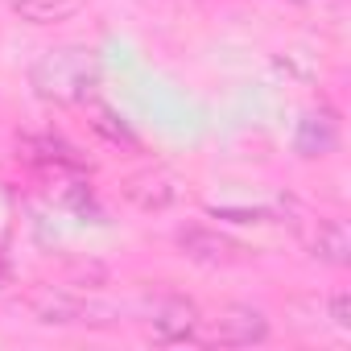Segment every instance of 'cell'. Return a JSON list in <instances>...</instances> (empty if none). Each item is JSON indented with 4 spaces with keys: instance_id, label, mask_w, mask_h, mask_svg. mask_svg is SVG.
<instances>
[{
    "instance_id": "obj_1",
    "label": "cell",
    "mask_w": 351,
    "mask_h": 351,
    "mask_svg": "<svg viewBox=\"0 0 351 351\" xmlns=\"http://www.w3.org/2000/svg\"><path fill=\"white\" fill-rule=\"evenodd\" d=\"M95 79H99L95 54L83 50V46L46 50V54L29 66V87H34L42 99H54V104H83V99L91 95Z\"/></svg>"
},
{
    "instance_id": "obj_2",
    "label": "cell",
    "mask_w": 351,
    "mask_h": 351,
    "mask_svg": "<svg viewBox=\"0 0 351 351\" xmlns=\"http://www.w3.org/2000/svg\"><path fill=\"white\" fill-rule=\"evenodd\" d=\"M25 306L42 326H112L116 322V306L83 298L75 289H38L29 293Z\"/></svg>"
},
{
    "instance_id": "obj_3",
    "label": "cell",
    "mask_w": 351,
    "mask_h": 351,
    "mask_svg": "<svg viewBox=\"0 0 351 351\" xmlns=\"http://www.w3.org/2000/svg\"><path fill=\"white\" fill-rule=\"evenodd\" d=\"M199 326H203V314L191 298L182 293H165L153 302L149 310V339L161 343V347H182V343H195L199 339Z\"/></svg>"
},
{
    "instance_id": "obj_4",
    "label": "cell",
    "mask_w": 351,
    "mask_h": 351,
    "mask_svg": "<svg viewBox=\"0 0 351 351\" xmlns=\"http://www.w3.org/2000/svg\"><path fill=\"white\" fill-rule=\"evenodd\" d=\"M173 244L182 248V256H191V261H199V265H211V269L240 265V261L248 256L244 244H236L232 236H223L219 228H207V223L178 228V232H173Z\"/></svg>"
},
{
    "instance_id": "obj_5",
    "label": "cell",
    "mask_w": 351,
    "mask_h": 351,
    "mask_svg": "<svg viewBox=\"0 0 351 351\" xmlns=\"http://www.w3.org/2000/svg\"><path fill=\"white\" fill-rule=\"evenodd\" d=\"M120 195L136 207V211H145V215H161V211H169L173 203L182 199V186H178V178H173L169 169H136V173H128V178L120 182Z\"/></svg>"
},
{
    "instance_id": "obj_6",
    "label": "cell",
    "mask_w": 351,
    "mask_h": 351,
    "mask_svg": "<svg viewBox=\"0 0 351 351\" xmlns=\"http://www.w3.org/2000/svg\"><path fill=\"white\" fill-rule=\"evenodd\" d=\"M265 339H269V318H265V310H256L248 302L223 306L211 326V343H219V347H252Z\"/></svg>"
},
{
    "instance_id": "obj_7",
    "label": "cell",
    "mask_w": 351,
    "mask_h": 351,
    "mask_svg": "<svg viewBox=\"0 0 351 351\" xmlns=\"http://www.w3.org/2000/svg\"><path fill=\"white\" fill-rule=\"evenodd\" d=\"M339 145V116L330 108H314L302 116L298 132H293V149L302 157H330Z\"/></svg>"
},
{
    "instance_id": "obj_8",
    "label": "cell",
    "mask_w": 351,
    "mask_h": 351,
    "mask_svg": "<svg viewBox=\"0 0 351 351\" xmlns=\"http://www.w3.org/2000/svg\"><path fill=\"white\" fill-rule=\"evenodd\" d=\"M310 256L322 261V265H330V269H343L351 261V232H347V223L339 215L318 219V228L310 236Z\"/></svg>"
},
{
    "instance_id": "obj_9",
    "label": "cell",
    "mask_w": 351,
    "mask_h": 351,
    "mask_svg": "<svg viewBox=\"0 0 351 351\" xmlns=\"http://www.w3.org/2000/svg\"><path fill=\"white\" fill-rule=\"evenodd\" d=\"M9 5L29 25H58V21H71L83 9V0H9Z\"/></svg>"
},
{
    "instance_id": "obj_10",
    "label": "cell",
    "mask_w": 351,
    "mask_h": 351,
    "mask_svg": "<svg viewBox=\"0 0 351 351\" xmlns=\"http://www.w3.org/2000/svg\"><path fill=\"white\" fill-rule=\"evenodd\" d=\"M326 318H330L335 330L351 335V298H347V293H330V302H326Z\"/></svg>"
},
{
    "instance_id": "obj_11",
    "label": "cell",
    "mask_w": 351,
    "mask_h": 351,
    "mask_svg": "<svg viewBox=\"0 0 351 351\" xmlns=\"http://www.w3.org/2000/svg\"><path fill=\"white\" fill-rule=\"evenodd\" d=\"M298 5H310V0H298Z\"/></svg>"
}]
</instances>
